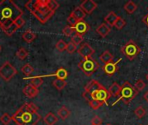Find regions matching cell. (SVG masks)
<instances>
[{
	"instance_id": "cell-2",
	"label": "cell",
	"mask_w": 148,
	"mask_h": 125,
	"mask_svg": "<svg viewBox=\"0 0 148 125\" xmlns=\"http://www.w3.org/2000/svg\"><path fill=\"white\" fill-rule=\"evenodd\" d=\"M23 11L12 0L0 2V27L12 23L17 17H22Z\"/></svg>"
},
{
	"instance_id": "cell-4",
	"label": "cell",
	"mask_w": 148,
	"mask_h": 125,
	"mask_svg": "<svg viewBox=\"0 0 148 125\" xmlns=\"http://www.w3.org/2000/svg\"><path fill=\"white\" fill-rule=\"evenodd\" d=\"M121 52L123 53L126 57L129 60H134L138 57V55L140 52V46L134 41V40H129L124 46L121 47Z\"/></svg>"
},
{
	"instance_id": "cell-5",
	"label": "cell",
	"mask_w": 148,
	"mask_h": 125,
	"mask_svg": "<svg viewBox=\"0 0 148 125\" xmlns=\"http://www.w3.org/2000/svg\"><path fill=\"white\" fill-rule=\"evenodd\" d=\"M137 95H138V91L129 82H125L122 84L120 96H121V100L125 104H129Z\"/></svg>"
},
{
	"instance_id": "cell-17",
	"label": "cell",
	"mask_w": 148,
	"mask_h": 125,
	"mask_svg": "<svg viewBox=\"0 0 148 125\" xmlns=\"http://www.w3.org/2000/svg\"><path fill=\"white\" fill-rule=\"evenodd\" d=\"M71 15H73V17L79 22V21H82L84 19V17H86V13L82 10V8L80 6H77L74 9V10L71 12Z\"/></svg>"
},
{
	"instance_id": "cell-15",
	"label": "cell",
	"mask_w": 148,
	"mask_h": 125,
	"mask_svg": "<svg viewBox=\"0 0 148 125\" xmlns=\"http://www.w3.org/2000/svg\"><path fill=\"white\" fill-rule=\"evenodd\" d=\"M110 31H111V27L108 26L107 23H101L96 28V32L101 37H106L109 34Z\"/></svg>"
},
{
	"instance_id": "cell-48",
	"label": "cell",
	"mask_w": 148,
	"mask_h": 125,
	"mask_svg": "<svg viewBox=\"0 0 148 125\" xmlns=\"http://www.w3.org/2000/svg\"><path fill=\"white\" fill-rule=\"evenodd\" d=\"M147 10H148V8H147Z\"/></svg>"
},
{
	"instance_id": "cell-7",
	"label": "cell",
	"mask_w": 148,
	"mask_h": 125,
	"mask_svg": "<svg viewBox=\"0 0 148 125\" xmlns=\"http://www.w3.org/2000/svg\"><path fill=\"white\" fill-rule=\"evenodd\" d=\"M16 69L8 61L0 67V77L5 81H10L15 75H16Z\"/></svg>"
},
{
	"instance_id": "cell-41",
	"label": "cell",
	"mask_w": 148,
	"mask_h": 125,
	"mask_svg": "<svg viewBox=\"0 0 148 125\" xmlns=\"http://www.w3.org/2000/svg\"><path fill=\"white\" fill-rule=\"evenodd\" d=\"M14 23H15V24L18 27V29H19V28H21V27L23 26V24L25 23V20H24L22 17H17V18L14 21Z\"/></svg>"
},
{
	"instance_id": "cell-47",
	"label": "cell",
	"mask_w": 148,
	"mask_h": 125,
	"mask_svg": "<svg viewBox=\"0 0 148 125\" xmlns=\"http://www.w3.org/2000/svg\"><path fill=\"white\" fill-rule=\"evenodd\" d=\"M1 49H2V47H1V46H0V50H1Z\"/></svg>"
},
{
	"instance_id": "cell-44",
	"label": "cell",
	"mask_w": 148,
	"mask_h": 125,
	"mask_svg": "<svg viewBox=\"0 0 148 125\" xmlns=\"http://www.w3.org/2000/svg\"><path fill=\"white\" fill-rule=\"evenodd\" d=\"M144 99L148 103V90L144 94Z\"/></svg>"
},
{
	"instance_id": "cell-37",
	"label": "cell",
	"mask_w": 148,
	"mask_h": 125,
	"mask_svg": "<svg viewBox=\"0 0 148 125\" xmlns=\"http://www.w3.org/2000/svg\"><path fill=\"white\" fill-rule=\"evenodd\" d=\"M0 121L2 122V124L4 125H8L11 121H12V117L7 114V113H4L3 115H2V117H0Z\"/></svg>"
},
{
	"instance_id": "cell-1",
	"label": "cell",
	"mask_w": 148,
	"mask_h": 125,
	"mask_svg": "<svg viewBox=\"0 0 148 125\" xmlns=\"http://www.w3.org/2000/svg\"><path fill=\"white\" fill-rule=\"evenodd\" d=\"M37 111L38 108L35 104L28 103L23 104L11 117L17 125H36L42 118Z\"/></svg>"
},
{
	"instance_id": "cell-11",
	"label": "cell",
	"mask_w": 148,
	"mask_h": 125,
	"mask_svg": "<svg viewBox=\"0 0 148 125\" xmlns=\"http://www.w3.org/2000/svg\"><path fill=\"white\" fill-rule=\"evenodd\" d=\"M121 59L120 58L117 62H111V63H108L107 64H105L103 66V70L104 72L108 75V76H113L116 73V71L118 70V64L119 62L121 61Z\"/></svg>"
},
{
	"instance_id": "cell-6",
	"label": "cell",
	"mask_w": 148,
	"mask_h": 125,
	"mask_svg": "<svg viewBox=\"0 0 148 125\" xmlns=\"http://www.w3.org/2000/svg\"><path fill=\"white\" fill-rule=\"evenodd\" d=\"M78 66L82 70V71L88 77L92 76L99 69V64L91 57L82 59L78 64Z\"/></svg>"
},
{
	"instance_id": "cell-46",
	"label": "cell",
	"mask_w": 148,
	"mask_h": 125,
	"mask_svg": "<svg viewBox=\"0 0 148 125\" xmlns=\"http://www.w3.org/2000/svg\"><path fill=\"white\" fill-rule=\"evenodd\" d=\"M107 125H112V124H108Z\"/></svg>"
},
{
	"instance_id": "cell-39",
	"label": "cell",
	"mask_w": 148,
	"mask_h": 125,
	"mask_svg": "<svg viewBox=\"0 0 148 125\" xmlns=\"http://www.w3.org/2000/svg\"><path fill=\"white\" fill-rule=\"evenodd\" d=\"M66 50L68 51V53H69V54H72V53H74V52L76 50V45H75L74 43H72V42H69V44H67Z\"/></svg>"
},
{
	"instance_id": "cell-3",
	"label": "cell",
	"mask_w": 148,
	"mask_h": 125,
	"mask_svg": "<svg viewBox=\"0 0 148 125\" xmlns=\"http://www.w3.org/2000/svg\"><path fill=\"white\" fill-rule=\"evenodd\" d=\"M47 4L48 0H30L26 3L25 7L40 21L41 23H45L55 13L49 9Z\"/></svg>"
},
{
	"instance_id": "cell-42",
	"label": "cell",
	"mask_w": 148,
	"mask_h": 125,
	"mask_svg": "<svg viewBox=\"0 0 148 125\" xmlns=\"http://www.w3.org/2000/svg\"><path fill=\"white\" fill-rule=\"evenodd\" d=\"M91 124L92 125H101L102 124V119L98 117V116H95L92 119V122H91Z\"/></svg>"
},
{
	"instance_id": "cell-26",
	"label": "cell",
	"mask_w": 148,
	"mask_h": 125,
	"mask_svg": "<svg viewBox=\"0 0 148 125\" xmlns=\"http://www.w3.org/2000/svg\"><path fill=\"white\" fill-rule=\"evenodd\" d=\"M69 115H70V111L65 106H62L58 110V116L62 120H66L69 117Z\"/></svg>"
},
{
	"instance_id": "cell-29",
	"label": "cell",
	"mask_w": 148,
	"mask_h": 125,
	"mask_svg": "<svg viewBox=\"0 0 148 125\" xmlns=\"http://www.w3.org/2000/svg\"><path fill=\"white\" fill-rule=\"evenodd\" d=\"M62 33L64 36L66 37H73L75 34V28L69 25H67L63 30H62Z\"/></svg>"
},
{
	"instance_id": "cell-38",
	"label": "cell",
	"mask_w": 148,
	"mask_h": 125,
	"mask_svg": "<svg viewBox=\"0 0 148 125\" xmlns=\"http://www.w3.org/2000/svg\"><path fill=\"white\" fill-rule=\"evenodd\" d=\"M145 87H146V84H145V82H144L143 80H141V79L138 80V81L136 82V84H135V86H134L135 90H136L138 92H139V91H142V90L145 89Z\"/></svg>"
},
{
	"instance_id": "cell-13",
	"label": "cell",
	"mask_w": 148,
	"mask_h": 125,
	"mask_svg": "<svg viewBox=\"0 0 148 125\" xmlns=\"http://www.w3.org/2000/svg\"><path fill=\"white\" fill-rule=\"evenodd\" d=\"M103 87H104V86L101 85L98 81H96V80H91V81L86 85L85 90H84V91H86V92H88V93H89V94L91 95V94H93L94 92L99 90L100 89H102Z\"/></svg>"
},
{
	"instance_id": "cell-21",
	"label": "cell",
	"mask_w": 148,
	"mask_h": 125,
	"mask_svg": "<svg viewBox=\"0 0 148 125\" xmlns=\"http://www.w3.org/2000/svg\"><path fill=\"white\" fill-rule=\"evenodd\" d=\"M100 59L102 63H104L105 64L111 63L114 61V56L110 53V51L108 50H105L101 56H100Z\"/></svg>"
},
{
	"instance_id": "cell-32",
	"label": "cell",
	"mask_w": 148,
	"mask_h": 125,
	"mask_svg": "<svg viewBox=\"0 0 148 125\" xmlns=\"http://www.w3.org/2000/svg\"><path fill=\"white\" fill-rule=\"evenodd\" d=\"M146 113H147V111H146V110H145L142 106H139V107L134 110V114H135V116H136L138 118H142V117H144L146 116Z\"/></svg>"
},
{
	"instance_id": "cell-14",
	"label": "cell",
	"mask_w": 148,
	"mask_h": 125,
	"mask_svg": "<svg viewBox=\"0 0 148 125\" xmlns=\"http://www.w3.org/2000/svg\"><path fill=\"white\" fill-rule=\"evenodd\" d=\"M23 94H24L26 97H29V98H34V97H36L38 95L39 90L36 89V88H35V87H33V86L30 85V84H27V85L23 88Z\"/></svg>"
},
{
	"instance_id": "cell-23",
	"label": "cell",
	"mask_w": 148,
	"mask_h": 125,
	"mask_svg": "<svg viewBox=\"0 0 148 125\" xmlns=\"http://www.w3.org/2000/svg\"><path fill=\"white\" fill-rule=\"evenodd\" d=\"M42 83H43V80H42V76H36V77L29 78V84L36 89H38L42 84Z\"/></svg>"
},
{
	"instance_id": "cell-19",
	"label": "cell",
	"mask_w": 148,
	"mask_h": 125,
	"mask_svg": "<svg viewBox=\"0 0 148 125\" xmlns=\"http://www.w3.org/2000/svg\"><path fill=\"white\" fill-rule=\"evenodd\" d=\"M121 86H120L117 83H114L108 89L110 97H114L121 95Z\"/></svg>"
},
{
	"instance_id": "cell-8",
	"label": "cell",
	"mask_w": 148,
	"mask_h": 125,
	"mask_svg": "<svg viewBox=\"0 0 148 125\" xmlns=\"http://www.w3.org/2000/svg\"><path fill=\"white\" fill-rule=\"evenodd\" d=\"M91 97H92V99L100 101V102H101L103 104L107 103V101L110 98L109 92L105 87H103L102 89H100L99 90H97V91L94 92L93 94H91Z\"/></svg>"
},
{
	"instance_id": "cell-34",
	"label": "cell",
	"mask_w": 148,
	"mask_h": 125,
	"mask_svg": "<svg viewBox=\"0 0 148 125\" xmlns=\"http://www.w3.org/2000/svg\"><path fill=\"white\" fill-rule=\"evenodd\" d=\"M88 104H89V106L93 109V110H98L99 108H101L104 104L103 103H101V102H100V101H97V100H95V99H93V100H91L90 102H88Z\"/></svg>"
},
{
	"instance_id": "cell-28",
	"label": "cell",
	"mask_w": 148,
	"mask_h": 125,
	"mask_svg": "<svg viewBox=\"0 0 148 125\" xmlns=\"http://www.w3.org/2000/svg\"><path fill=\"white\" fill-rule=\"evenodd\" d=\"M16 57H17L20 60H24V59L29 56V52L27 51V50H26L25 48L21 47V48L18 49V50L16 51Z\"/></svg>"
},
{
	"instance_id": "cell-10",
	"label": "cell",
	"mask_w": 148,
	"mask_h": 125,
	"mask_svg": "<svg viewBox=\"0 0 148 125\" xmlns=\"http://www.w3.org/2000/svg\"><path fill=\"white\" fill-rule=\"evenodd\" d=\"M80 7L86 14H91L97 8V3L93 0H85L81 3Z\"/></svg>"
},
{
	"instance_id": "cell-33",
	"label": "cell",
	"mask_w": 148,
	"mask_h": 125,
	"mask_svg": "<svg viewBox=\"0 0 148 125\" xmlns=\"http://www.w3.org/2000/svg\"><path fill=\"white\" fill-rule=\"evenodd\" d=\"M126 25V21L121 17H119L117 21L115 22L114 23V27L117 29V30H121L124 28V26Z\"/></svg>"
},
{
	"instance_id": "cell-31",
	"label": "cell",
	"mask_w": 148,
	"mask_h": 125,
	"mask_svg": "<svg viewBox=\"0 0 148 125\" xmlns=\"http://www.w3.org/2000/svg\"><path fill=\"white\" fill-rule=\"evenodd\" d=\"M83 39H84V38H83V36L75 33V34L71 37V42L74 43V44L77 46L78 44H80L83 41Z\"/></svg>"
},
{
	"instance_id": "cell-22",
	"label": "cell",
	"mask_w": 148,
	"mask_h": 125,
	"mask_svg": "<svg viewBox=\"0 0 148 125\" xmlns=\"http://www.w3.org/2000/svg\"><path fill=\"white\" fill-rule=\"evenodd\" d=\"M68 75H69V73H68V71H67L64 68H60V69H58V70L56 71V73L49 75V77L55 76V77H56V78H58V79L65 80V79L68 77Z\"/></svg>"
},
{
	"instance_id": "cell-25",
	"label": "cell",
	"mask_w": 148,
	"mask_h": 125,
	"mask_svg": "<svg viewBox=\"0 0 148 125\" xmlns=\"http://www.w3.org/2000/svg\"><path fill=\"white\" fill-rule=\"evenodd\" d=\"M124 9L128 14H133L137 10V4L130 0L124 5Z\"/></svg>"
},
{
	"instance_id": "cell-45",
	"label": "cell",
	"mask_w": 148,
	"mask_h": 125,
	"mask_svg": "<svg viewBox=\"0 0 148 125\" xmlns=\"http://www.w3.org/2000/svg\"><path fill=\"white\" fill-rule=\"evenodd\" d=\"M147 81H148V74L147 75Z\"/></svg>"
},
{
	"instance_id": "cell-30",
	"label": "cell",
	"mask_w": 148,
	"mask_h": 125,
	"mask_svg": "<svg viewBox=\"0 0 148 125\" xmlns=\"http://www.w3.org/2000/svg\"><path fill=\"white\" fill-rule=\"evenodd\" d=\"M22 71H23V73L25 76L29 77V76H30V75L33 73L34 69H33V67H32L30 64H26L25 65H23V68H22Z\"/></svg>"
},
{
	"instance_id": "cell-36",
	"label": "cell",
	"mask_w": 148,
	"mask_h": 125,
	"mask_svg": "<svg viewBox=\"0 0 148 125\" xmlns=\"http://www.w3.org/2000/svg\"><path fill=\"white\" fill-rule=\"evenodd\" d=\"M66 47H67V44L65 43V41L63 40H59L57 42V44H56V48L58 51L62 52L64 50H66Z\"/></svg>"
},
{
	"instance_id": "cell-24",
	"label": "cell",
	"mask_w": 148,
	"mask_h": 125,
	"mask_svg": "<svg viewBox=\"0 0 148 125\" xmlns=\"http://www.w3.org/2000/svg\"><path fill=\"white\" fill-rule=\"evenodd\" d=\"M22 37H23V39L25 41V42H27V43H31L35 38H36V34L33 32V31H31L30 30H26V31H24L23 33V35H22Z\"/></svg>"
},
{
	"instance_id": "cell-18",
	"label": "cell",
	"mask_w": 148,
	"mask_h": 125,
	"mask_svg": "<svg viewBox=\"0 0 148 125\" xmlns=\"http://www.w3.org/2000/svg\"><path fill=\"white\" fill-rule=\"evenodd\" d=\"M1 29L3 30V31L9 37L12 36L17 30H18V27L15 24V23L13 22L12 23L7 25V26H4V27H1Z\"/></svg>"
},
{
	"instance_id": "cell-43",
	"label": "cell",
	"mask_w": 148,
	"mask_h": 125,
	"mask_svg": "<svg viewBox=\"0 0 148 125\" xmlns=\"http://www.w3.org/2000/svg\"><path fill=\"white\" fill-rule=\"evenodd\" d=\"M142 22H143L144 23H146L148 27V14L147 15H146V16L142 18Z\"/></svg>"
},
{
	"instance_id": "cell-35",
	"label": "cell",
	"mask_w": 148,
	"mask_h": 125,
	"mask_svg": "<svg viewBox=\"0 0 148 125\" xmlns=\"http://www.w3.org/2000/svg\"><path fill=\"white\" fill-rule=\"evenodd\" d=\"M48 7H49V9L50 10H52V11H56L57 9H58V7H59V3L56 2V1H55V0H48Z\"/></svg>"
},
{
	"instance_id": "cell-49",
	"label": "cell",
	"mask_w": 148,
	"mask_h": 125,
	"mask_svg": "<svg viewBox=\"0 0 148 125\" xmlns=\"http://www.w3.org/2000/svg\"><path fill=\"white\" fill-rule=\"evenodd\" d=\"M147 125H148V124H147Z\"/></svg>"
},
{
	"instance_id": "cell-12",
	"label": "cell",
	"mask_w": 148,
	"mask_h": 125,
	"mask_svg": "<svg viewBox=\"0 0 148 125\" xmlns=\"http://www.w3.org/2000/svg\"><path fill=\"white\" fill-rule=\"evenodd\" d=\"M75 33L80 34V35H84L85 33H87L89 30H90V26L88 25V23H86L85 21H79L77 22V23L74 26Z\"/></svg>"
},
{
	"instance_id": "cell-9",
	"label": "cell",
	"mask_w": 148,
	"mask_h": 125,
	"mask_svg": "<svg viewBox=\"0 0 148 125\" xmlns=\"http://www.w3.org/2000/svg\"><path fill=\"white\" fill-rule=\"evenodd\" d=\"M78 53L83 59L90 58L95 54V50L90 46V44L85 43L78 49Z\"/></svg>"
},
{
	"instance_id": "cell-40",
	"label": "cell",
	"mask_w": 148,
	"mask_h": 125,
	"mask_svg": "<svg viewBox=\"0 0 148 125\" xmlns=\"http://www.w3.org/2000/svg\"><path fill=\"white\" fill-rule=\"evenodd\" d=\"M67 22H68V23H69V26H72V27H74L76 23H77V20L73 17V15H69V17H68V19H67Z\"/></svg>"
},
{
	"instance_id": "cell-20",
	"label": "cell",
	"mask_w": 148,
	"mask_h": 125,
	"mask_svg": "<svg viewBox=\"0 0 148 125\" xmlns=\"http://www.w3.org/2000/svg\"><path fill=\"white\" fill-rule=\"evenodd\" d=\"M43 120L47 125H55L57 123L58 118L55 114H53L52 112H49L44 117Z\"/></svg>"
},
{
	"instance_id": "cell-27",
	"label": "cell",
	"mask_w": 148,
	"mask_h": 125,
	"mask_svg": "<svg viewBox=\"0 0 148 125\" xmlns=\"http://www.w3.org/2000/svg\"><path fill=\"white\" fill-rule=\"evenodd\" d=\"M53 85L54 87L58 90H62L63 88H65V86L67 85V82L65 80H62V79H58L56 78V80L53 81Z\"/></svg>"
},
{
	"instance_id": "cell-16",
	"label": "cell",
	"mask_w": 148,
	"mask_h": 125,
	"mask_svg": "<svg viewBox=\"0 0 148 125\" xmlns=\"http://www.w3.org/2000/svg\"><path fill=\"white\" fill-rule=\"evenodd\" d=\"M118 17H119V16H118L114 11H110V12H108V14L105 17L104 20H105V22L108 23V26L112 27V26H114V23H115V22L117 21Z\"/></svg>"
}]
</instances>
